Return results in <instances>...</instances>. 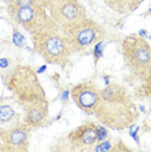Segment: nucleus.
Masks as SVG:
<instances>
[{"instance_id": "obj_1", "label": "nucleus", "mask_w": 151, "mask_h": 152, "mask_svg": "<svg viewBox=\"0 0 151 152\" xmlns=\"http://www.w3.org/2000/svg\"><path fill=\"white\" fill-rule=\"evenodd\" d=\"M5 85L25 112L23 122L32 129L46 125L48 121V99L35 69L30 65H16L5 77Z\"/></svg>"}, {"instance_id": "obj_2", "label": "nucleus", "mask_w": 151, "mask_h": 152, "mask_svg": "<svg viewBox=\"0 0 151 152\" xmlns=\"http://www.w3.org/2000/svg\"><path fill=\"white\" fill-rule=\"evenodd\" d=\"M94 116L108 129L122 131L139 118V109L126 87L109 82L100 88V102Z\"/></svg>"}, {"instance_id": "obj_3", "label": "nucleus", "mask_w": 151, "mask_h": 152, "mask_svg": "<svg viewBox=\"0 0 151 152\" xmlns=\"http://www.w3.org/2000/svg\"><path fill=\"white\" fill-rule=\"evenodd\" d=\"M122 57L130 74L143 81L151 73V46L138 34H130L122 39Z\"/></svg>"}, {"instance_id": "obj_4", "label": "nucleus", "mask_w": 151, "mask_h": 152, "mask_svg": "<svg viewBox=\"0 0 151 152\" xmlns=\"http://www.w3.org/2000/svg\"><path fill=\"white\" fill-rule=\"evenodd\" d=\"M34 51L47 64L65 68L73 53L72 48L60 31H47L32 37Z\"/></svg>"}, {"instance_id": "obj_5", "label": "nucleus", "mask_w": 151, "mask_h": 152, "mask_svg": "<svg viewBox=\"0 0 151 152\" xmlns=\"http://www.w3.org/2000/svg\"><path fill=\"white\" fill-rule=\"evenodd\" d=\"M61 34L68 40L73 52L89 50L106 38L104 27L89 17L68 26Z\"/></svg>"}, {"instance_id": "obj_6", "label": "nucleus", "mask_w": 151, "mask_h": 152, "mask_svg": "<svg viewBox=\"0 0 151 152\" xmlns=\"http://www.w3.org/2000/svg\"><path fill=\"white\" fill-rule=\"evenodd\" d=\"M9 16L30 35L47 31H59L47 8L43 7H8Z\"/></svg>"}, {"instance_id": "obj_7", "label": "nucleus", "mask_w": 151, "mask_h": 152, "mask_svg": "<svg viewBox=\"0 0 151 152\" xmlns=\"http://www.w3.org/2000/svg\"><path fill=\"white\" fill-rule=\"evenodd\" d=\"M47 11L60 33L87 17L86 9L80 0H48Z\"/></svg>"}, {"instance_id": "obj_8", "label": "nucleus", "mask_w": 151, "mask_h": 152, "mask_svg": "<svg viewBox=\"0 0 151 152\" xmlns=\"http://www.w3.org/2000/svg\"><path fill=\"white\" fill-rule=\"evenodd\" d=\"M70 96L82 112L91 116L100 102V88L95 82L85 81L72 87Z\"/></svg>"}, {"instance_id": "obj_9", "label": "nucleus", "mask_w": 151, "mask_h": 152, "mask_svg": "<svg viewBox=\"0 0 151 152\" xmlns=\"http://www.w3.org/2000/svg\"><path fill=\"white\" fill-rule=\"evenodd\" d=\"M70 148L76 151H91L98 143V124L85 122L68 134Z\"/></svg>"}, {"instance_id": "obj_10", "label": "nucleus", "mask_w": 151, "mask_h": 152, "mask_svg": "<svg viewBox=\"0 0 151 152\" xmlns=\"http://www.w3.org/2000/svg\"><path fill=\"white\" fill-rule=\"evenodd\" d=\"M32 127L25 122L0 131V139L4 151H27Z\"/></svg>"}, {"instance_id": "obj_11", "label": "nucleus", "mask_w": 151, "mask_h": 152, "mask_svg": "<svg viewBox=\"0 0 151 152\" xmlns=\"http://www.w3.org/2000/svg\"><path fill=\"white\" fill-rule=\"evenodd\" d=\"M21 124L20 113L11 104L0 100V131Z\"/></svg>"}, {"instance_id": "obj_12", "label": "nucleus", "mask_w": 151, "mask_h": 152, "mask_svg": "<svg viewBox=\"0 0 151 152\" xmlns=\"http://www.w3.org/2000/svg\"><path fill=\"white\" fill-rule=\"evenodd\" d=\"M134 96L141 100H143V99L151 100V73L143 79L139 87L136 88Z\"/></svg>"}, {"instance_id": "obj_13", "label": "nucleus", "mask_w": 151, "mask_h": 152, "mask_svg": "<svg viewBox=\"0 0 151 152\" xmlns=\"http://www.w3.org/2000/svg\"><path fill=\"white\" fill-rule=\"evenodd\" d=\"M103 1L116 13H120V15H128V13H130L128 0H103Z\"/></svg>"}, {"instance_id": "obj_14", "label": "nucleus", "mask_w": 151, "mask_h": 152, "mask_svg": "<svg viewBox=\"0 0 151 152\" xmlns=\"http://www.w3.org/2000/svg\"><path fill=\"white\" fill-rule=\"evenodd\" d=\"M48 0H7L8 7H43L47 8Z\"/></svg>"}, {"instance_id": "obj_15", "label": "nucleus", "mask_w": 151, "mask_h": 152, "mask_svg": "<svg viewBox=\"0 0 151 152\" xmlns=\"http://www.w3.org/2000/svg\"><path fill=\"white\" fill-rule=\"evenodd\" d=\"M111 147H112L111 142H109L108 139H104V140L98 142V143L91 148V151H95V152H109L111 151Z\"/></svg>"}, {"instance_id": "obj_16", "label": "nucleus", "mask_w": 151, "mask_h": 152, "mask_svg": "<svg viewBox=\"0 0 151 152\" xmlns=\"http://www.w3.org/2000/svg\"><path fill=\"white\" fill-rule=\"evenodd\" d=\"M106 46V42L104 39L100 40V42H98L97 44L94 46V50H92V55H94V60H95V64L99 61V58L103 56V48Z\"/></svg>"}, {"instance_id": "obj_17", "label": "nucleus", "mask_w": 151, "mask_h": 152, "mask_svg": "<svg viewBox=\"0 0 151 152\" xmlns=\"http://www.w3.org/2000/svg\"><path fill=\"white\" fill-rule=\"evenodd\" d=\"M128 151H132V148L125 146V143L121 139H117L113 143V146L111 147V151L109 152H128Z\"/></svg>"}, {"instance_id": "obj_18", "label": "nucleus", "mask_w": 151, "mask_h": 152, "mask_svg": "<svg viewBox=\"0 0 151 152\" xmlns=\"http://www.w3.org/2000/svg\"><path fill=\"white\" fill-rule=\"evenodd\" d=\"M109 137V133H108V127L104 126V125H98V142L100 140H104V139H108Z\"/></svg>"}, {"instance_id": "obj_19", "label": "nucleus", "mask_w": 151, "mask_h": 152, "mask_svg": "<svg viewBox=\"0 0 151 152\" xmlns=\"http://www.w3.org/2000/svg\"><path fill=\"white\" fill-rule=\"evenodd\" d=\"M128 130H129V135L134 139L137 143L139 144V135H138V131H139V126L137 125V124H132L129 127H128Z\"/></svg>"}, {"instance_id": "obj_20", "label": "nucleus", "mask_w": 151, "mask_h": 152, "mask_svg": "<svg viewBox=\"0 0 151 152\" xmlns=\"http://www.w3.org/2000/svg\"><path fill=\"white\" fill-rule=\"evenodd\" d=\"M13 43H15L17 47L25 46V37H23L22 34H20L17 30H13Z\"/></svg>"}, {"instance_id": "obj_21", "label": "nucleus", "mask_w": 151, "mask_h": 152, "mask_svg": "<svg viewBox=\"0 0 151 152\" xmlns=\"http://www.w3.org/2000/svg\"><path fill=\"white\" fill-rule=\"evenodd\" d=\"M129 1V8H130V13L132 12H134L138 7L142 4V1L143 0H128Z\"/></svg>"}, {"instance_id": "obj_22", "label": "nucleus", "mask_w": 151, "mask_h": 152, "mask_svg": "<svg viewBox=\"0 0 151 152\" xmlns=\"http://www.w3.org/2000/svg\"><path fill=\"white\" fill-rule=\"evenodd\" d=\"M8 66H9V61H8V58L0 57V68L5 69V68H8Z\"/></svg>"}, {"instance_id": "obj_23", "label": "nucleus", "mask_w": 151, "mask_h": 152, "mask_svg": "<svg viewBox=\"0 0 151 152\" xmlns=\"http://www.w3.org/2000/svg\"><path fill=\"white\" fill-rule=\"evenodd\" d=\"M46 70H47V66H46V65H42V66H40V68L37 70V73L40 74V73H43V72H46Z\"/></svg>"}, {"instance_id": "obj_24", "label": "nucleus", "mask_w": 151, "mask_h": 152, "mask_svg": "<svg viewBox=\"0 0 151 152\" xmlns=\"http://www.w3.org/2000/svg\"><path fill=\"white\" fill-rule=\"evenodd\" d=\"M67 98H68V91H63L61 92V100H63V102H67Z\"/></svg>"}]
</instances>
